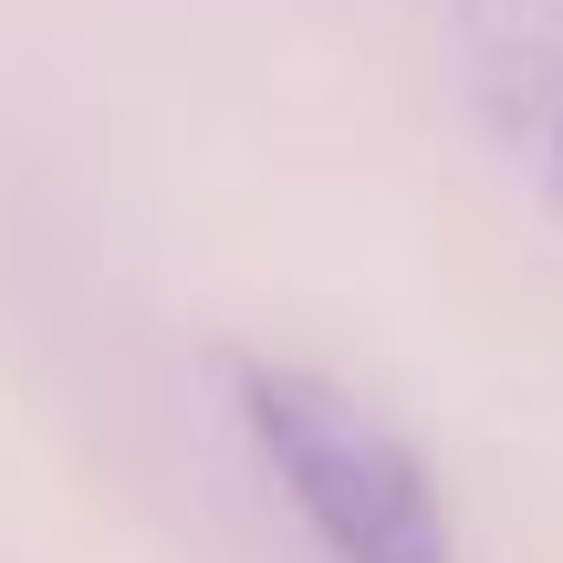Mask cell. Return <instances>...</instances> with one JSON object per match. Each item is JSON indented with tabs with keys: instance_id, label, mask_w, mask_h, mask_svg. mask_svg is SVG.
I'll use <instances>...</instances> for the list:
<instances>
[{
	"instance_id": "cell-2",
	"label": "cell",
	"mask_w": 563,
	"mask_h": 563,
	"mask_svg": "<svg viewBox=\"0 0 563 563\" xmlns=\"http://www.w3.org/2000/svg\"><path fill=\"white\" fill-rule=\"evenodd\" d=\"M449 53L470 115L563 220V0H449Z\"/></svg>"
},
{
	"instance_id": "cell-1",
	"label": "cell",
	"mask_w": 563,
	"mask_h": 563,
	"mask_svg": "<svg viewBox=\"0 0 563 563\" xmlns=\"http://www.w3.org/2000/svg\"><path fill=\"white\" fill-rule=\"evenodd\" d=\"M220 397L241 449L262 460V481L282 490V511L323 563H460L439 470L376 397H355L344 376L302 355H262V344L220 355Z\"/></svg>"
}]
</instances>
